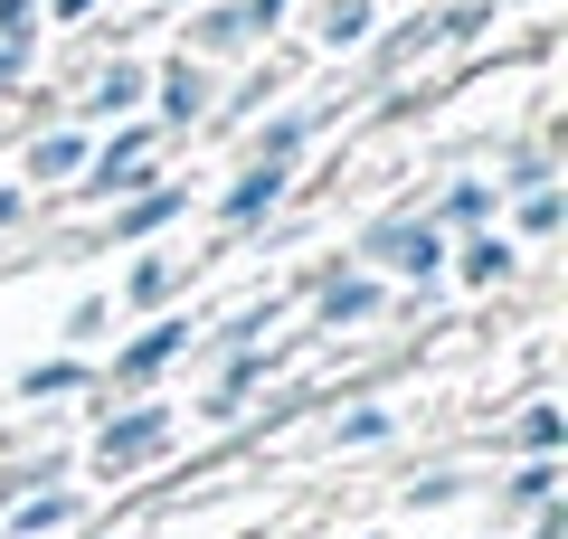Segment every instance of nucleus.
<instances>
[{
	"label": "nucleus",
	"mask_w": 568,
	"mask_h": 539,
	"mask_svg": "<svg viewBox=\"0 0 568 539\" xmlns=\"http://www.w3.org/2000/svg\"><path fill=\"white\" fill-rule=\"evenodd\" d=\"M142 445H162V417H133V426H123V436H104V464L142 455Z\"/></svg>",
	"instance_id": "nucleus-1"
},
{
	"label": "nucleus",
	"mask_w": 568,
	"mask_h": 539,
	"mask_svg": "<svg viewBox=\"0 0 568 539\" xmlns=\"http://www.w3.org/2000/svg\"><path fill=\"white\" fill-rule=\"evenodd\" d=\"M265 200H275V171H265V180H246L237 200H227V218H256V209H265Z\"/></svg>",
	"instance_id": "nucleus-2"
}]
</instances>
